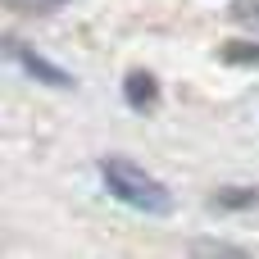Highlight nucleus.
I'll use <instances>...</instances> for the list:
<instances>
[{"label":"nucleus","mask_w":259,"mask_h":259,"mask_svg":"<svg viewBox=\"0 0 259 259\" xmlns=\"http://www.w3.org/2000/svg\"><path fill=\"white\" fill-rule=\"evenodd\" d=\"M100 182H105V191H109L118 205L137 209V214H150V219L173 214V191H168L155 173H146L141 164H132V159H123V155L100 159Z\"/></svg>","instance_id":"nucleus-1"},{"label":"nucleus","mask_w":259,"mask_h":259,"mask_svg":"<svg viewBox=\"0 0 259 259\" xmlns=\"http://www.w3.org/2000/svg\"><path fill=\"white\" fill-rule=\"evenodd\" d=\"M5 46H9V55H14L18 64H23V73H32L36 82H46V87H73V73H64V68H55L50 59H41L36 50H27L23 41H14V36H9Z\"/></svg>","instance_id":"nucleus-2"},{"label":"nucleus","mask_w":259,"mask_h":259,"mask_svg":"<svg viewBox=\"0 0 259 259\" xmlns=\"http://www.w3.org/2000/svg\"><path fill=\"white\" fill-rule=\"evenodd\" d=\"M123 100H127V109H155L159 105V82L146 68H132L123 77Z\"/></svg>","instance_id":"nucleus-3"},{"label":"nucleus","mask_w":259,"mask_h":259,"mask_svg":"<svg viewBox=\"0 0 259 259\" xmlns=\"http://www.w3.org/2000/svg\"><path fill=\"white\" fill-rule=\"evenodd\" d=\"M219 59L232 68H259V41H228L219 50Z\"/></svg>","instance_id":"nucleus-4"},{"label":"nucleus","mask_w":259,"mask_h":259,"mask_svg":"<svg viewBox=\"0 0 259 259\" xmlns=\"http://www.w3.org/2000/svg\"><path fill=\"white\" fill-rule=\"evenodd\" d=\"M228 18H232L237 27L259 32V0H232V5H228Z\"/></svg>","instance_id":"nucleus-5"},{"label":"nucleus","mask_w":259,"mask_h":259,"mask_svg":"<svg viewBox=\"0 0 259 259\" xmlns=\"http://www.w3.org/2000/svg\"><path fill=\"white\" fill-rule=\"evenodd\" d=\"M214 200H219L223 209H241V205H255V200H259V191H241V187H228V191H219Z\"/></svg>","instance_id":"nucleus-6"},{"label":"nucleus","mask_w":259,"mask_h":259,"mask_svg":"<svg viewBox=\"0 0 259 259\" xmlns=\"http://www.w3.org/2000/svg\"><path fill=\"white\" fill-rule=\"evenodd\" d=\"M14 14H50V9H59V5H68V0H5Z\"/></svg>","instance_id":"nucleus-7"},{"label":"nucleus","mask_w":259,"mask_h":259,"mask_svg":"<svg viewBox=\"0 0 259 259\" xmlns=\"http://www.w3.org/2000/svg\"><path fill=\"white\" fill-rule=\"evenodd\" d=\"M196 250H205V255H241L237 246H223V241H200Z\"/></svg>","instance_id":"nucleus-8"}]
</instances>
